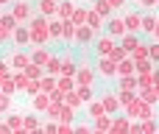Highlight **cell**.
I'll list each match as a JSON object with an SVG mask.
<instances>
[{
    "mask_svg": "<svg viewBox=\"0 0 159 134\" xmlns=\"http://www.w3.org/2000/svg\"><path fill=\"white\" fill-rule=\"evenodd\" d=\"M14 14H17V17H25V14H28V8H25V6H17V11H14Z\"/></svg>",
    "mask_w": 159,
    "mask_h": 134,
    "instance_id": "obj_5",
    "label": "cell"
},
{
    "mask_svg": "<svg viewBox=\"0 0 159 134\" xmlns=\"http://www.w3.org/2000/svg\"><path fill=\"white\" fill-rule=\"evenodd\" d=\"M78 78H81V84H89V81H92V76H89V73H87V70H84V73H81V76H78Z\"/></svg>",
    "mask_w": 159,
    "mask_h": 134,
    "instance_id": "obj_4",
    "label": "cell"
},
{
    "mask_svg": "<svg viewBox=\"0 0 159 134\" xmlns=\"http://www.w3.org/2000/svg\"><path fill=\"white\" fill-rule=\"evenodd\" d=\"M109 28H112V34H120V31H123V22H120V20H115Z\"/></svg>",
    "mask_w": 159,
    "mask_h": 134,
    "instance_id": "obj_1",
    "label": "cell"
},
{
    "mask_svg": "<svg viewBox=\"0 0 159 134\" xmlns=\"http://www.w3.org/2000/svg\"><path fill=\"white\" fill-rule=\"evenodd\" d=\"M109 48H112V42H109V39H101V42H98V50H101V53H103V50H109Z\"/></svg>",
    "mask_w": 159,
    "mask_h": 134,
    "instance_id": "obj_3",
    "label": "cell"
},
{
    "mask_svg": "<svg viewBox=\"0 0 159 134\" xmlns=\"http://www.w3.org/2000/svg\"><path fill=\"white\" fill-rule=\"evenodd\" d=\"M78 39L87 42V39H89V28H78Z\"/></svg>",
    "mask_w": 159,
    "mask_h": 134,
    "instance_id": "obj_2",
    "label": "cell"
},
{
    "mask_svg": "<svg viewBox=\"0 0 159 134\" xmlns=\"http://www.w3.org/2000/svg\"><path fill=\"white\" fill-rule=\"evenodd\" d=\"M3 73H6V64H0V76H3Z\"/></svg>",
    "mask_w": 159,
    "mask_h": 134,
    "instance_id": "obj_6",
    "label": "cell"
}]
</instances>
